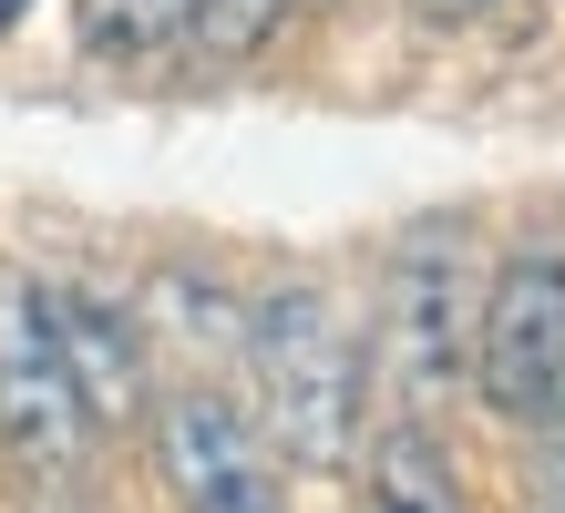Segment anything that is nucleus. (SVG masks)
Listing matches in <instances>:
<instances>
[{"label": "nucleus", "mask_w": 565, "mask_h": 513, "mask_svg": "<svg viewBox=\"0 0 565 513\" xmlns=\"http://www.w3.org/2000/svg\"><path fill=\"white\" fill-rule=\"evenodd\" d=\"M247 381H257V431L288 472H350L360 421H371V339L350 329V308L319 278H278L247 298L237 339Z\"/></svg>", "instance_id": "1"}, {"label": "nucleus", "mask_w": 565, "mask_h": 513, "mask_svg": "<svg viewBox=\"0 0 565 513\" xmlns=\"http://www.w3.org/2000/svg\"><path fill=\"white\" fill-rule=\"evenodd\" d=\"M473 319H483V257L452 216L412 226L381 267V298H371V370L402 410H431L473 381Z\"/></svg>", "instance_id": "2"}, {"label": "nucleus", "mask_w": 565, "mask_h": 513, "mask_svg": "<svg viewBox=\"0 0 565 513\" xmlns=\"http://www.w3.org/2000/svg\"><path fill=\"white\" fill-rule=\"evenodd\" d=\"M93 410L62 370V339H52V308L42 278L0 267V462L42 493H83L93 483Z\"/></svg>", "instance_id": "3"}, {"label": "nucleus", "mask_w": 565, "mask_h": 513, "mask_svg": "<svg viewBox=\"0 0 565 513\" xmlns=\"http://www.w3.org/2000/svg\"><path fill=\"white\" fill-rule=\"evenodd\" d=\"M154 441V483L175 513H288V462L268 452L257 410L216 381H175L145 410Z\"/></svg>", "instance_id": "4"}, {"label": "nucleus", "mask_w": 565, "mask_h": 513, "mask_svg": "<svg viewBox=\"0 0 565 513\" xmlns=\"http://www.w3.org/2000/svg\"><path fill=\"white\" fill-rule=\"evenodd\" d=\"M565 381V236H535L504 267H483L473 319V400L493 421H535Z\"/></svg>", "instance_id": "5"}, {"label": "nucleus", "mask_w": 565, "mask_h": 513, "mask_svg": "<svg viewBox=\"0 0 565 513\" xmlns=\"http://www.w3.org/2000/svg\"><path fill=\"white\" fill-rule=\"evenodd\" d=\"M52 308V339H62V370L93 410V431H124L154 410V360H145V319L104 288H42Z\"/></svg>", "instance_id": "6"}, {"label": "nucleus", "mask_w": 565, "mask_h": 513, "mask_svg": "<svg viewBox=\"0 0 565 513\" xmlns=\"http://www.w3.org/2000/svg\"><path fill=\"white\" fill-rule=\"evenodd\" d=\"M360 513H473L452 452L422 431V410H402V421L360 452Z\"/></svg>", "instance_id": "7"}, {"label": "nucleus", "mask_w": 565, "mask_h": 513, "mask_svg": "<svg viewBox=\"0 0 565 513\" xmlns=\"http://www.w3.org/2000/svg\"><path fill=\"white\" fill-rule=\"evenodd\" d=\"M73 31L93 62H175L206 31V0H83Z\"/></svg>", "instance_id": "8"}, {"label": "nucleus", "mask_w": 565, "mask_h": 513, "mask_svg": "<svg viewBox=\"0 0 565 513\" xmlns=\"http://www.w3.org/2000/svg\"><path fill=\"white\" fill-rule=\"evenodd\" d=\"M298 11H309V0H206V31H195V42L237 62V52H268Z\"/></svg>", "instance_id": "9"}, {"label": "nucleus", "mask_w": 565, "mask_h": 513, "mask_svg": "<svg viewBox=\"0 0 565 513\" xmlns=\"http://www.w3.org/2000/svg\"><path fill=\"white\" fill-rule=\"evenodd\" d=\"M524 431H535V452H524V513H565V381Z\"/></svg>", "instance_id": "10"}, {"label": "nucleus", "mask_w": 565, "mask_h": 513, "mask_svg": "<svg viewBox=\"0 0 565 513\" xmlns=\"http://www.w3.org/2000/svg\"><path fill=\"white\" fill-rule=\"evenodd\" d=\"M483 11H504V0H412V21H422V31H473Z\"/></svg>", "instance_id": "11"}, {"label": "nucleus", "mask_w": 565, "mask_h": 513, "mask_svg": "<svg viewBox=\"0 0 565 513\" xmlns=\"http://www.w3.org/2000/svg\"><path fill=\"white\" fill-rule=\"evenodd\" d=\"M21 11H31V0H0V31H11V21H21Z\"/></svg>", "instance_id": "12"}]
</instances>
